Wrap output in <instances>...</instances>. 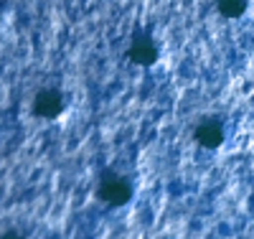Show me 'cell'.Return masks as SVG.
<instances>
[{
    "label": "cell",
    "mask_w": 254,
    "mask_h": 239,
    "mask_svg": "<svg viewBox=\"0 0 254 239\" xmlns=\"http://www.w3.org/2000/svg\"><path fill=\"white\" fill-rule=\"evenodd\" d=\"M132 183L127 176H120L115 170H104L97 183V199L107 206H125L132 199Z\"/></svg>",
    "instance_id": "6da1fadb"
},
{
    "label": "cell",
    "mask_w": 254,
    "mask_h": 239,
    "mask_svg": "<svg viewBox=\"0 0 254 239\" xmlns=\"http://www.w3.org/2000/svg\"><path fill=\"white\" fill-rule=\"evenodd\" d=\"M31 110L41 120H56L64 110H66V97H64V92L54 89V86H44V89L36 92Z\"/></svg>",
    "instance_id": "7a4b0ae2"
},
{
    "label": "cell",
    "mask_w": 254,
    "mask_h": 239,
    "mask_svg": "<svg viewBox=\"0 0 254 239\" xmlns=\"http://www.w3.org/2000/svg\"><path fill=\"white\" fill-rule=\"evenodd\" d=\"M127 56H130L132 64L137 67H153L158 61V43L155 38L147 33V31H135L130 38V49H127Z\"/></svg>",
    "instance_id": "3957f363"
},
{
    "label": "cell",
    "mask_w": 254,
    "mask_h": 239,
    "mask_svg": "<svg viewBox=\"0 0 254 239\" xmlns=\"http://www.w3.org/2000/svg\"><path fill=\"white\" fill-rule=\"evenodd\" d=\"M193 140L206 148V150H216L224 143V125L216 117H206L193 127Z\"/></svg>",
    "instance_id": "277c9868"
},
{
    "label": "cell",
    "mask_w": 254,
    "mask_h": 239,
    "mask_svg": "<svg viewBox=\"0 0 254 239\" xmlns=\"http://www.w3.org/2000/svg\"><path fill=\"white\" fill-rule=\"evenodd\" d=\"M247 5L249 0H216V10L224 15V18H242L247 13Z\"/></svg>",
    "instance_id": "5b68a950"
},
{
    "label": "cell",
    "mask_w": 254,
    "mask_h": 239,
    "mask_svg": "<svg viewBox=\"0 0 254 239\" xmlns=\"http://www.w3.org/2000/svg\"><path fill=\"white\" fill-rule=\"evenodd\" d=\"M0 239H26L23 234H20V232H13V229H8L3 237H0Z\"/></svg>",
    "instance_id": "8992f818"
}]
</instances>
